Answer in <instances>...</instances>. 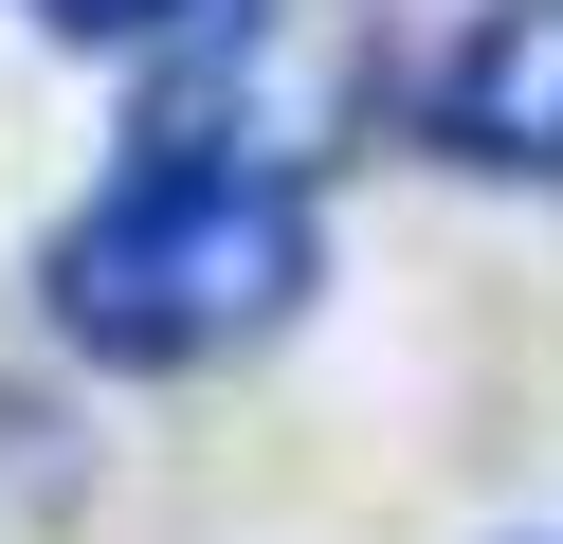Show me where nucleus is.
I'll return each instance as SVG.
<instances>
[{"label":"nucleus","instance_id":"obj_1","mask_svg":"<svg viewBox=\"0 0 563 544\" xmlns=\"http://www.w3.org/2000/svg\"><path fill=\"white\" fill-rule=\"evenodd\" d=\"M309 254H328V218H309V145H255L236 109H146L128 164L55 218L37 309H55V345L164 381V363L255 345V326L309 290Z\"/></svg>","mask_w":563,"mask_h":544},{"label":"nucleus","instance_id":"obj_2","mask_svg":"<svg viewBox=\"0 0 563 544\" xmlns=\"http://www.w3.org/2000/svg\"><path fill=\"white\" fill-rule=\"evenodd\" d=\"M437 145L473 181H563V0H490L473 36L437 55Z\"/></svg>","mask_w":563,"mask_h":544},{"label":"nucleus","instance_id":"obj_3","mask_svg":"<svg viewBox=\"0 0 563 544\" xmlns=\"http://www.w3.org/2000/svg\"><path fill=\"white\" fill-rule=\"evenodd\" d=\"M55 36H91V55H146V36H200V19H236V0H37Z\"/></svg>","mask_w":563,"mask_h":544}]
</instances>
